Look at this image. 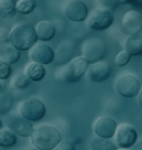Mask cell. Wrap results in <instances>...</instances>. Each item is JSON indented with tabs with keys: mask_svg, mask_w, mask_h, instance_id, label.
I'll list each match as a JSON object with an SVG mask.
<instances>
[{
	"mask_svg": "<svg viewBox=\"0 0 142 150\" xmlns=\"http://www.w3.org/2000/svg\"><path fill=\"white\" fill-rule=\"evenodd\" d=\"M38 41L36 29L30 23L18 22L10 30L9 42L19 51H28Z\"/></svg>",
	"mask_w": 142,
	"mask_h": 150,
	"instance_id": "cell-1",
	"label": "cell"
},
{
	"mask_svg": "<svg viewBox=\"0 0 142 150\" xmlns=\"http://www.w3.org/2000/svg\"><path fill=\"white\" fill-rule=\"evenodd\" d=\"M30 138L33 147L40 150H52L61 141V132L53 125L42 124L33 129Z\"/></svg>",
	"mask_w": 142,
	"mask_h": 150,
	"instance_id": "cell-2",
	"label": "cell"
},
{
	"mask_svg": "<svg viewBox=\"0 0 142 150\" xmlns=\"http://www.w3.org/2000/svg\"><path fill=\"white\" fill-rule=\"evenodd\" d=\"M89 64L90 63L85 56H77L72 59L68 64L58 67L55 72V79L58 82L76 83L80 81L81 77L85 74Z\"/></svg>",
	"mask_w": 142,
	"mask_h": 150,
	"instance_id": "cell-3",
	"label": "cell"
},
{
	"mask_svg": "<svg viewBox=\"0 0 142 150\" xmlns=\"http://www.w3.org/2000/svg\"><path fill=\"white\" fill-rule=\"evenodd\" d=\"M18 112L28 119L29 122H34L41 120L47 112V107L41 99L37 97H30L22 100L18 105Z\"/></svg>",
	"mask_w": 142,
	"mask_h": 150,
	"instance_id": "cell-4",
	"label": "cell"
},
{
	"mask_svg": "<svg viewBox=\"0 0 142 150\" xmlns=\"http://www.w3.org/2000/svg\"><path fill=\"white\" fill-rule=\"evenodd\" d=\"M107 44L100 38H89L85 39L81 44V53L82 56L89 61V63L103 60L107 55Z\"/></svg>",
	"mask_w": 142,
	"mask_h": 150,
	"instance_id": "cell-5",
	"label": "cell"
},
{
	"mask_svg": "<svg viewBox=\"0 0 142 150\" xmlns=\"http://www.w3.org/2000/svg\"><path fill=\"white\" fill-rule=\"evenodd\" d=\"M114 22V13L112 11L101 8H95L88 14L85 25L95 31H102L109 29Z\"/></svg>",
	"mask_w": 142,
	"mask_h": 150,
	"instance_id": "cell-6",
	"label": "cell"
},
{
	"mask_svg": "<svg viewBox=\"0 0 142 150\" xmlns=\"http://www.w3.org/2000/svg\"><path fill=\"white\" fill-rule=\"evenodd\" d=\"M114 87H115V91L118 92V94H120L121 96L131 98V97L138 96L142 85L136 75L126 73V74L120 75L115 80Z\"/></svg>",
	"mask_w": 142,
	"mask_h": 150,
	"instance_id": "cell-7",
	"label": "cell"
},
{
	"mask_svg": "<svg viewBox=\"0 0 142 150\" xmlns=\"http://www.w3.org/2000/svg\"><path fill=\"white\" fill-rule=\"evenodd\" d=\"M113 138L118 148L130 149L138 140V131L131 124L122 122L117 127Z\"/></svg>",
	"mask_w": 142,
	"mask_h": 150,
	"instance_id": "cell-8",
	"label": "cell"
},
{
	"mask_svg": "<svg viewBox=\"0 0 142 150\" xmlns=\"http://www.w3.org/2000/svg\"><path fill=\"white\" fill-rule=\"evenodd\" d=\"M7 126L17 136L28 138L31 137L34 129L31 122L22 117L19 112H12L7 117Z\"/></svg>",
	"mask_w": 142,
	"mask_h": 150,
	"instance_id": "cell-9",
	"label": "cell"
},
{
	"mask_svg": "<svg viewBox=\"0 0 142 150\" xmlns=\"http://www.w3.org/2000/svg\"><path fill=\"white\" fill-rule=\"evenodd\" d=\"M112 74L111 65L107 61H101L90 63L88 66V70L85 72L87 80L92 83H102L109 80V77Z\"/></svg>",
	"mask_w": 142,
	"mask_h": 150,
	"instance_id": "cell-10",
	"label": "cell"
},
{
	"mask_svg": "<svg viewBox=\"0 0 142 150\" xmlns=\"http://www.w3.org/2000/svg\"><path fill=\"white\" fill-rule=\"evenodd\" d=\"M53 57L55 51L44 42H37L29 50V59L32 62H37L42 65H48L53 62Z\"/></svg>",
	"mask_w": 142,
	"mask_h": 150,
	"instance_id": "cell-11",
	"label": "cell"
},
{
	"mask_svg": "<svg viewBox=\"0 0 142 150\" xmlns=\"http://www.w3.org/2000/svg\"><path fill=\"white\" fill-rule=\"evenodd\" d=\"M65 14L73 22H83L88 18L89 9L82 0H69L65 6Z\"/></svg>",
	"mask_w": 142,
	"mask_h": 150,
	"instance_id": "cell-12",
	"label": "cell"
},
{
	"mask_svg": "<svg viewBox=\"0 0 142 150\" xmlns=\"http://www.w3.org/2000/svg\"><path fill=\"white\" fill-rule=\"evenodd\" d=\"M117 127H118V122L112 117L101 116L93 124V132L95 136L101 137V138L112 139L117 130Z\"/></svg>",
	"mask_w": 142,
	"mask_h": 150,
	"instance_id": "cell-13",
	"label": "cell"
},
{
	"mask_svg": "<svg viewBox=\"0 0 142 150\" xmlns=\"http://www.w3.org/2000/svg\"><path fill=\"white\" fill-rule=\"evenodd\" d=\"M76 47L73 41L69 39L63 40L59 43L56 51H55V57H53V63L58 66L66 65L73 59L75 56Z\"/></svg>",
	"mask_w": 142,
	"mask_h": 150,
	"instance_id": "cell-14",
	"label": "cell"
},
{
	"mask_svg": "<svg viewBox=\"0 0 142 150\" xmlns=\"http://www.w3.org/2000/svg\"><path fill=\"white\" fill-rule=\"evenodd\" d=\"M122 31L127 34H133L142 31V14L137 10H129L123 14L121 21Z\"/></svg>",
	"mask_w": 142,
	"mask_h": 150,
	"instance_id": "cell-15",
	"label": "cell"
},
{
	"mask_svg": "<svg viewBox=\"0 0 142 150\" xmlns=\"http://www.w3.org/2000/svg\"><path fill=\"white\" fill-rule=\"evenodd\" d=\"M34 29H36L38 40H40L41 42H47V41L52 40L56 35V32H57L55 23L51 21H48V20L39 21L38 23L36 24Z\"/></svg>",
	"mask_w": 142,
	"mask_h": 150,
	"instance_id": "cell-16",
	"label": "cell"
},
{
	"mask_svg": "<svg viewBox=\"0 0 142 150\" xmlns=\"http://www.w3.org/2000/svg\"><path fill=\"white\" fill-rule=\"evenodd\" d=\"M124 50L131 56L142 55V31L128 34L124 41Z\"/></svg>",
	"mask_w": 142,
	"mask_h": 150,
	"instance_id": "cell-17",
	"label": "cell"
},
{
	"mask_svg": "<svg viewBox=\"0 0 142 150\" xmlns=\"http://www.w3.org/2000/svg\"><path fill=\"white\" fill-rule=\"evenodd\" d=\"M20 51L10 42L0 44V60L7 62L8 64H14L19 61Z\"/></svg>",
	"mask_w": 142,
	"mask_h": 150,
	"instance_id": "cell-18",
	"label": "cell"
},
{
	"mask_svg": "<svg viewBox=\"0 0 142 150\" xmlns=\"http://www.w3.org/2000/svg\"><path fill=\"white\" fill-rule=\"evenodd\" d=\"M24 74L28 76V79L30 81L40 82V81H42L46 77L47 70H46L44 65H42V64L31 61L24 67Z\"/></svg>",
	"mask_w": 142,
	"mask_h": 150,
	"instance_id": "cell-19",
	"label": "cell"
},
{
	"mask_svg": "<svg viewBox=\"0 0 142 150\" xmlns=\"http://www.w3.org/2000/svg\"><path fill=\"white\" fill-rule=\"evenodd\" d=\"M90 146L92 150H118V146L114 141L98 136H95L91 139Z\"/></svg>",
	"mask_w": 142,
	"mask_h": 150,
	"instance_id": "cell-20",
	"label": "cell"
},
{
	"mask_svg": "<svg viewBox=\"0 0 142 150\" xmlns=\"http://www.w3.org/2000/svg\"><path fill=\"white\" fill-rule=\"evenodd\" d=\"M17 142H18L17 135L10 130L9 128H7V129L2 128L0 130V147L1 148L9 149L17 145Z\"/></svg>",
	"mask_w": 142,
	"mask_h": 150,
	"instance_id": "cell-21",
	"label": "cell"
},
{
	"mask_svg": "<svg viewBox=\"0 0 142 150\" xmlns=\"http://www.w3.org/2000/svg\"><path fill=\"white\" fill-rule=\"evenodd\" d=\"M37 7L34 0H18L16 2V10L21 14H29L33 12Z\"/></svg>",
	"mask_w": 142,
	"mask_h": 150,
	"instance_id": "cell-22",
	"label": "cell"
},
{
	"mask_svg": "<svg viewBox=\"0 0 142 150\" xmlns=\"http://www.w3.org/2000/svg\"><path fill=\"white\" fill-rule=\"evenodd\" d=\"M14 105L12 96L8 93H0V115H6L11 110Z\"/></svg>",
	"mask_w": 142,
	"mask_h": 150,
	"instance_id": "cell-23",
	"label": "cell"
},
{
	"mask_svg": "<svg viewBox=\"0 0 142 150\" xmlns=\"http://www.w3.org/2000/svg\"><path fill=\"white\" fill-rule=\"evenodd\" d=\"M29 79L28 76L24 74V73H19V74L14 75L11 80V86L14 89H18V91H24L29 86Z\"/></svg>",
	"mask_w": 142,
	"mask_h": 150,
	"instance_id": "cell-24",
	"label": "cell"
},
{
	"mask_svg": "<svg viewBox=\"0 0 142 150\" xmlns=\"http://www.w3.org/2000/svg\"><path fill=\"white\" fill-rule=\"evenodd\" d=\"M17 12L14 0H0V14L4 17H12Z\"/></svg>",
	"mask_w": 142,
	"mask_h": 150,
	"instance_id": "cell-25",
	"label": "cell"
},
{
	"mask_svg": "<svg viewBox=\"0 0 142 150\" xmlns=\"http://www.w3.org/2000/svg\"><path fill=\"white\" fill-rule=\"evenodd\" d=\"M118 4V0H97L95 1L97 8L109 10V11H112V12L117 9Z\"/></svg>",
	"mask_w": 142,
	"mask_h": 150,
	"instance_id": "cell-26",
	"label": "cell"
},
{
	"mask_svg": "<svg viewBox=\"0 0 142 150\" xmlns=\"http://www.w3.org/2000/svg\"><path fill=\"white\" fill-rule=\"evenodd\" d=\"M130 60H131V55L126 50H123V51H120L117 54L114 62L118 66H126L130 62Z\"/></svg>",
	"mask_w": 142,
	"mask_h": 150,
	"instance_id": "cell-27",
	"label": "cell"
},
{
	"mask_svg": "<svg viewBox=\"0 0 142 150\" xmlns=\"http://www.w3.org/2000/svg\"><path fill=\"white\" fill-rule=\"evenodd\" d=\"M12 73L11 65L8 64L7 62L0 60V81L1 80H8Z\"/></svg>",
	"mask_w": 142,
	"mask_h": 150,
	"instance_id": "cell-28",
	"label": "cell"
},
{
	"mask_svg": "<svg viewBox=\"0 0 142 150\" xmlns=\"http://www.w3.org/2000/svg\"><path fill=\"white\" fill-rule=\"evenodd\" d=\"M52 150H76V147L70 141L61 140Z\"/></svg>",
	"mask_w": 142,
	"mask_h": 150,
	"instance_id": "cell-29",
	"label": "cell"
},
{
	"mask_svg": "<svg viewBox=\"0 0 142 150\" xmlns=\"http://www.w3.org/2000/svg\"><path fill=\"white\" fill-rule=\"evenodd\" d=\"M9 35L10 31L8 29L4 28V27H0V44L9 42Z\"/></svg>",
	"mask_w": 142,
	"mask_h": 150,
	"instance_id": "cell-30",
	"label": "cell"
},
{
	"mask_svg": "<svg viewBox=\"0 0 142 150\" xmlns=\"http://www.w3.org/2000/svg\"><path fill=\"white\" fill-rule=\"evenodd\" d=\"M130 150H142V140L136 141V144L130 148Z\"/></svg>",
	"mask_w": 142,
	"mask_h": 150,
	"instance_id": "cell-31",
	"label": "cell"
},
{
	"mask_svg": "<svg viewBox=\"0 0 142 150\" xmlns=\"http://www.w3.org/2000/svg\"><path fill=\"white\" fill-rule=\"evenodd\" d=\"M138 102H139V104L142 106V87H141V89H140L139 94H138Z\"/></svg>",
	"mask_w": 142,
	"mask_h": 150,
	"instance_id": "cell-32",
	"label": "cell"
},
{
	"mask_svg": "<svg viewBox=\"0 0 142 150\" xmlns=\"http://www.w3.org/2000/svg\"><path fill=\"white\" fill-rule=\"evenodd\" d=\"M132 0H118L119 4H129V2H131Z\"/></svg>",
	"mask_w": 142,
	"mask_h": 150,
	"instance_id": "cell-33",
	"label": "cell"
},
{
	"mask_svg": "<svg viewBox=\"0 0 142 150\" xmlns=\"http://www.w3.org/2000/svg\"><path fill=\"white\" fill-rule=\"evenodd\" d=\"M2 128H4V124H2V120L0 119V130H1Z\"/></svg>",
	"mask_w": 142,
	"mask_h": 150,
	"instance_id": "cell-34",
	"label": "cell"
},
{
	"mask_svg": "<svg viewBox=\"0 0 142 150\" xmlns=\"http://www.w3.org/2000/svg\"><path fill=\"white\" fill-rule=\"evenodd\" d=\"M27 150H40V149H38V148L34 147V148H29V149H27Z\"/></svg>",
	"mask_w": 142,
	"mask_h": 150,
	"instance_id": "cell-35",
	"label": "cell"
},
{
	"mask_svg": "<svg viewBox=\"0 0 142 150\" xmlns=\"http://www.w3.org/2000/svg\"><path fill=\"white\" fill-rule=\"evenodd\" d=\"M1 87H2V84H1V81H0V92H1Z\"/></svg>",
	"mask_w": 142,
	"mask_h": 150,
	"instance_id": "cell-36",
	"label": "cell"
},
{
	"mask_svg": "<svg viewBox=\"0 0 142 150\" xmlns=\"http://www.w3.org/2000/svg\"><path fill=\"white\" fill-rule=\"evenodd\" d=\"M118 150H129V149H122V148H118Z\"/></svg>",
	"mask_w": 142,
	"mask_h": 150,
	"instance_id": "cell-37",
	"label": "cell"
},
{
	"mask_svg": "<svg viewBox=\"0 0 142 150\" xmlns=\"http://www.w3.org/2000/svg\"><path fill=\"white\" fill-rule=\"evenodd\" d=\"M140 1H141V2H142V0H140Z\"/></svg>",
	"mask_w": 142,
	"mask_h": 150,
	"instance_id": "cell-38",
	"label": "cell"
}]
</instances>
